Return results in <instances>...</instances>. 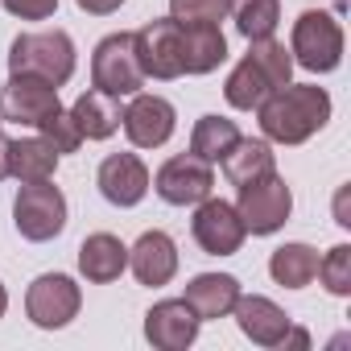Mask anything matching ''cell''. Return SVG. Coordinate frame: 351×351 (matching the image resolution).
<instances>
[{
  "label": "cell",
  "instance_id": "obj_1",
  "mask_svg": "<svg viewBox=\"0 0 351 351\" xmlns=\"http://www.w3.org/2000/svg\"><path fill=\"white\" fill-rule=\"evenodd\" d=\"M256 116H261L265 141L302 145L318 128H326V120H330V95L318 83H298V87L289 83L281 91H273L269 99H261L256 104Z\"/></svg>",
  "mask_w": 351,
  "mask_h": 351
},
{
  "label": "cell",
  "instance_id": "obj_2",
  "mask_svg": "<svg viewBox=\"0 0 351 351\" xmlns=\"http://www.w3.org/2000/svg\"><path fill=\"white\" fill-rule=\"evenodd\" d=\"M289 79H293L289 50L281 42H273V38H256V42H248V54L236 62V71L228 75L223 99L236 112H252L261 99H269L273 91L289 87Z\"/></svg>",
  "mask_w": 351,
  "mask_h": 351
},
{
  "label": "cell",
  "instance_id": "obj_3",
  "mask_svg": "<svg viewBox=\"0 0 351 351\" xmlns=\"http://www.w3.org/2000/svg\"><path fill=\"white\" fill-rule=\"evenodd\" d=\"M9 71L13 75H34L50 87H62L75 75V42L66 29H42V34H21L9 46Z\"/></svg>",
  "mask_w": 351,
  "mask_h": 351
},
{
  "label": "cell",
  "instance_id": "obj_4",
  "mask_svg": "<svg viewBox=\"0 0 351 351\" xmlns=\"http://www.w3.org/2000/svg\"><path fill=\"white\" fill-rule=\"evenodd\" d=\"M289 54L302 71L310 75H330L343 62V25L335 21V13L322 9H306L293 21V38H289Z\"/></svg>",
  "mask_w": 351,
  "mask_h": 351
},
{
  "label": "cell",
  "instance_id": "obj_5",
  "mask_svg": "<svg viewBox=\"0 0 351 351\" xmlns=\"http://www.w3.org/2000/svg\"><path fill=\"white\" fill-rule=\"evenodd\" d=\"M91 87L108 95H136L145 87V71L136 58V34H108L91 54Z\"/></svg>",
  "mask_w": 351,
  "mask_h": 351
},
{
  "label": "cell",
  "instance_id": "obj_6",
  "mask_svg": "<svg viewBox=\"0 0 351 351\" xmlns=\"http://www.w3.org/2000/svg\"><path fill=\"white\" fill-rule=\"evenodd\" d=\"M13 223L34 244H46V240L62 236V228H66V199H62V191L50 186V178L46 182H21V191L13 199Z\"/></svg>",
  "mask_w": 351,
  "mask_h": 351
},
{
  "label": "cell",
  "instance_id": "obj_7",
  "mask_svg": "<svg viewBox=\"0 0 351 351\" xmlns=\"http://www.w3.org/2000/svg\"><path fill=\"white\" fill-rule=\"evenodd\" d=\"M236 211H240V219H244V232H252V236H273V232H281V228L289 223L293 195H289L285 178L265 173V178L240 186Z\"/></svg>",
  "mask_w": 351,
  "mask_h": 351
},
{
  "label": "cell",
  "instance_id": "obj_8",
  "mask_svg": "<svg viewBox=\"0 0 351 351\" xmlns=\"http://www.w3.org/2000/svg\"><path fill=\"white\" fill-rule=\"evenodd\" d=\"M153 191H157L161 203H169V207H195V203H203V199L215 191L211 161H203V157H195V153L169 157V161L157 169Z\"/></svg>",
  "mask_w": 351,
  "mask_h": 351
},
{
  "label": "cell",
  "instance_id": "obj_9",
  "mask_svg": "<svg viewBox=\"0 0 351 351\" xmlns=\"http://www.w3.org/2000/svg\"><path fill=\"white\" fill-rule=\"evenodd\" d=\"M191 236H195V244L207 256H236L248 232H244V219H240L236 203H223V199H211L207 195L203 203H195Z\"/></svg>",
  "mask_w": 351,
  "mask_h": 351
},
{
  "label": "cell",
  "instance_id": "obj_10",
  "mask_svg": "<svg viewBox=\"0 0 351 351\" xmlns=\"http://www.w3.org/2000/svg\"><path fill=\"white\" fill-rule=\"evenodd\" d=\"M136 58L145 79H182V21L157 17L136 29Z\"/></svg>",
  "mask_w": 351,
  "mask_h": 351
},
{
  "label": "cell",
  "instance_id": "obj_11",
  "mask_svg": "<svg viewBox=\"0 0 351 351\" xmlns=\"http://www.w3.org/2000/svg\"><path fill=\"white\" fill-rule=\"evenodd\" d=\"M79 306H83V293H79V285H75L66 273H42V277L29 285V293H25V314H29V322L42 326V330L66 326V322L79 314Z\"/></svg>",
  "mask_w": 351,
  "mask_h": 351
},
{
  "label": "cell",
  "instance_id": "obj_12",
  "mask_svg": "<svg viewBox=\"0 0 351 351\" xmlns=\"http://www.w3.org/2000/svg\"><path fill=\"white\" fill-rule=\"evenodd\" d=\"M58 87L34 79V75H9L5 91H0V120L21 124V128H38L50 112H58Z\"/></svg>",
  "mask_w": 351,
  "mask_h": 351
},
{
  "label": "cell",
  "instance_id": "obj_13",
  "mask_svg": "<svg viewBox=\"0 0 351 351\" xmlns=\"http://www.w3.org/2000/svg\"><path fill=\"white\" fill-rule=\"evenodd\" d=\"M120 124H124V136L136 149H157V145H165L173 136V128H178V112H173V104L161 99V95H132Z\"/></svg>",
  "mask_w": 351,
  "mask_h": 351
},
{
  "label": "cell",
  "instance_id": "obj_14",
  "mask_svg": "<svg viewBox=\"0 0 351 351\" xmlns=\"http://www.w3.org/2000/svg\"><path fill=\"white\" fill-rule=\"evenodd\" d=\"M199 314L186 306V298H165L145 314V339L157 351H186L199 339Z\"/></svg>",
  "mask_w": 351,
  "mask_h": 351
},
{
  "label": "cell",
  "instance_id": "obj_15",
  "mask_svg": "<svg viewBox=\"0 0 351 351\" xmlns=\"http://www.w3.org/2000/svg\"><path fill=\"white\" fill-rule=\"evenodd\" d=\"M95 186L112 207H136L149 195V165L136 153H112L99 161Z\"/></svg>",
  "mask_w": 351,
  "mask_h": 351
},
{
  "label": "cell",
  "instance_id": "obj_16",
  "mask_svg": "<svg viewBox=\"0 0 351 351\" xmlns=\"http://www.w3.org/2000/svg\"><path fill=\"white\" fill-rule=\"evenodd\" d=\"M240 330L256 343V347H281L285 330H289V314L273 302V298H261V293H240L236 306H232Z\"/></svg>",
  "mask_w": 351,
  "mask_h": 351
},
{
  "label": "cell",
  "instance_id": "obj_17",
  "mask_svg": "<svg viewBox=\"0 0 351 351\" xmlns=\"http://www.w3.org/2000/svg\"><path fill=\"white\" fill-rule=\"evenodd\" d=\"M128 269L141 285H169L178 273V244L165 232H145L128 248Z\"/></svg>",
  "mask_w": 351,
  "mask_h": 351
},
{
  "label": "cell",
  "instance_id": "obj_18",
  "mask_svg": "<svg viewBox=\"0 0 351 351\" xmlns=\"http://www.w3.org/2000/svg\"><path fill=\"white\" fill-rule=\"evenodd\" d=\"M240 293L244 289L232 273H199L186 285V306L199 314V322H211V318H228Z\"/></svg>",
  "mask_w": 351,
  "mask_h": 351
},
{
  "label": "cell",
  "instance_id": "obj_19",
  "mask_svg": "<svg viewBox=\"0 0 351 351\" xmlns=\"http://www.w3.org/2000/svg\"><path fill=\"white\" fill-rule=\"evenodd\" d=\"M128 269V248L120 244V236L112 232H95L79 244V273L95 285H108L116 281L120 273Z\"/></svg>",
  "mask_w": 351,
  "mask_h": 351
},
{
  "label": "cell",
  "instance_id": "obj_20",
  "mask_svg": "<svg viewBox=\"0 0 351 351\" xmlns=\"http://www.w3.org/2000/svg\"><path fill=\"white\" fill-rule=\"evenodd\" d=\"M228 58L219 25H182V75H211Z\"/></svg>",
  "mask_w": 351,
  "mask_h": 351
},
{
  "label": "cell",
  "instance_id": "obj_21",
  "mask_svg": "<svg viewBox=\"0 0 351 351\" xmlns=\"http://www.w3.org/2000/svg\"><path fill=\"white\" fill-rule=\"evenodd\" d=\"M71 116H75V124H79V132L87 136V141H108L116 128H120V116H124V108H120V99L116 95H108V91H83L79 99H75V108H71Z\"/></svg>",
  "mask_w": 351,
  "mask_h": 351
},
{
  "label": "cell",
  "instance_id": "obj_22",
  "mask_svg": "<svg viewBox=\"0 0 351 351\" xmlns=\"http://www.w3.org/2000/svg\"><path fill=\"white\" fill-rule=\"evenodd\" d=\"M54 169H58V153H54L50 141H42V136L9 141V178L46 182V178H54Z\"/></svg>",
  "mask_w": 351,
  "mask_h": 351
},
{
  "label": "cell",
  "instance_id": "obj_23",
  "mask_svg": "<svg viewBox=\"0 0 351 351\" xmlns=\"http://www.w3.org/2000/svg\"><path fill=\"white\" fill-rule=\"evenodd\" d=\"M223 173L232 186H248L265 173H277V161H273V149L269 141H252V136H240L232 145V153L223 157Z\"/></svg>",
  "mask_w": 351,
  "mask_h": 351
},
{
  "label": "cell",
  "instance_id": "obj_24",
  "mask_svg": "<svg viewBox=\"0 0 351 351\" xmlns=\"http://www.w3.org/2000/svg\"><path fill=\"white\" fill-rule=\"evenodd\" d=\"M269 273H273L277 285L302 289V285H310L314 273H318V252H314L310 244H281V248L269 256Z\"/></svg>",
  "mask_w": 351,
  "mask_h": 351
},
{
  "label": "cell",
  "instance_id": "obj_25",
  "mask_svg": "<svg viewBox=\"0 0 351 351\" xmlns=\"http://www.w3.org/2000/svg\"><path fill=\"white\" fill-rule=\"evenodd\" d=\"M236 141H240L236 120H228V116H203V120L195 124V132H191V153L215 165V161H223V157L232 153Z\"/></svg>",
  "mask_w": 351,
  "mask_h": 351
},
{
  "label": "cell",
  "instance_id": "obj_26",
  "mask_svg": "<svg viewBox=\"0 0 351 351\" xmlns=\"http://www.w3.org/2000/svg\"><path fill=\"white\" fill-rule=\"evenodd\" d=\"M232 17L248 42L273 38V29L281 21V0H232Z\"/></svg>",
  "mask_w": 351,
  "mask_h": 351
},
{
  "label": "cell",
  "instance_id": "obj_27",
  "mask_svg": "<svg viewBox=\"0 0 351 351\" xmlns=\"http://www.w3.org/2000/svg\"><path fill=\"white\" fill-rule=\"evenodd\" d=\"M314 277H322L326 293L347 298V293H351V244H335V248L318 261V273H314Z\"/></svg>",
  "mask_w": 351,
  "mask_h": 351
},
{
  "label": "cell",
  "instance_id": "obj_28",
  "mask_svg": "<svg viewBox=\"0 0 351 351\" xmlns=\"http://www.w3.org/2000/svg\"><path fill=\"white\" fill-rule=\"evenodd\" d=\"M232 13V0H169V17L182 25H219Z\"/></svg>",
  "mask_w": 351,
  "mask_h": 351
},
{
  "label": "cell",
  "instance_id": "obj_29",
  "mask_svg": "<svg viewBox=\"0 0 351 351\" xmlns=\"http://www.w3.org/2000/svg\"><path fill=\"white\" fill-rule=\"evenodd\" d=\"M38 128H42V141H50V145H54V153H58V157H62V153H75V149L83 145V132H79L75 116H71V112H62V108H58V112H50Z\"/></svg>",
  "mask_w": 351,
  "mask_h": 351
},
{
  "label": "cell",
  "instance_id": "obj_30",
  "mask_svg": "<svg viewBox=\"0 0 351 351\" xmlns=\"http://www.w3.org/2000/svg\"><path fill=\"white\" fill-rule=\"evenodd\" d=\"M5 9L21 21H46L58 13V0H5Z\"/></svg>",
  "mask_w": 351,
  "mask_h": 351
},
{
  "label": "cell",
  "instance_id": "obj_31",
  "mask_svg": "<svg viewBox=\"0 0 351 351\" xmlns=\"http://www.w3.org/2000/svg\"><path fill=\"white\" fill-rule=\"evenodd\" d=\"M75 5L83 9V13H91V17H108V13H116L124 0H75Z\"/></svg>",
  "mask_w": 351,
  "mask_h": 351
},
{
  "label": "cell",
  "instance_id": "obj_32",
  "mask_svg": "<svg viewBox=\"0 0 351 351\" xmlns=\"http://www.w3.org/2000/svg\"><path fill=\"white\" fill-rule=\"evenodd\" d=\"M281 347H310V335L289 326V330H285V339H281Z\"/></svg>",
  "mask_w": 351,
  "mask_h": 351
},
{
  "label": "cell",
  "instance_id": "obj_33",
  "mask_svg": "<svg viewBox=\"0 0 351 351\" xmlns=\"http://www.w3.org/2000/svg\"><path fill=\"white\" fill-rule=\"evenodd\" d=\"M9 178V136L0 132V182Z\"/></svg>",
  "mask_w": 351,
  "mask_h": 351
},
{
  "label": "cell",
  "instance_id": "obj_34",
  "mask_svg": "<svg viewBox=\"0 0 351 351\" xmlns=\"http://www.w3.org/2000/svg\"><path fill=\"white\" fill-rule=\"evenodd\" d=\"M5 310H9V289L0 285V318H5Z\"/></svg>",
  "mask_w": 351,
  "mask_h": 351
},
{
  "label": "cell",
  "instance_id": "obj_35",
  "mask_svg": "<svg viewBox=\"0 0 351 351\" xmlns=\"http://www.w3.org/2000/svg\"><path fill=\"white\" fill-rule=\"evenodd\" d=\"M0 124H5V120H0Z\"/></svg>",
  "mask_w": 351,
  "mask_h": 351
}]
</instances>
